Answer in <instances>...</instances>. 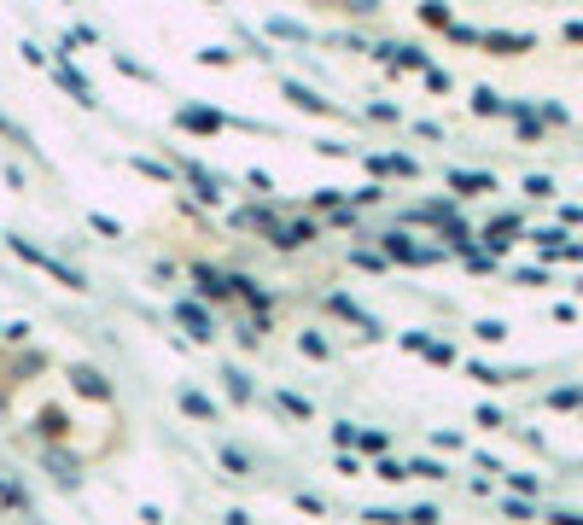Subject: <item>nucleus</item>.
I'll return each instance as SVG.
<instances>
[{"instance_id": "1", "label": "nucleus", "mask_w": 583, "mask_h": 525, "mask_svg": "<svg viewBox=\"0 0 583 525\" xmlns=\"http://www.w3.org/2000/svg\"><path fill=\"white\" fill-rule=\"evenodd\" d=\"M321 240V222L315 216H292V222H275L269 228V245L275 251H304V245H315Z\"/></svg>"}, {"instance_id": "2", "label": "nucleus", "mask_w": 583, "mask_h": 525, "mask_svg": "<svg viewBox=\"0 0 583 525\" xmlns=\"http://www.w3.org/2000/svg\"><path fill=\"white\" fill-rule=\"evenodd\" d=\"M65 380H70V391H76V397H88V403H111V380H105L94 362H76Z\"/></svg>"}, {"instance_id": "3", "label": "nucleus", "mask_w": 583, "mask_h": 525, "mask_svg": "<svg viewBox=\"0 0 583 525\" xmlns=\"http://www.w3.org/2000/svg\"><path fill=\"white\" fill-rule=\"evenodd\" d=\"M181 175H187V187H193V199L199 205H222V181L205 170V164H193V158H181Z\"/></svg>"}, {"instance_id": "4", "label": "nucleus", "mask_w": 583, "mask_h": 525, "mask_svg": "<svg viewBox=\"0 0 583 525\" xmlns=\"http://www.w3.org/2000/svg\"><path fill=\"white\" fill-rule=\"evenodd\" d=\"M175 123H181V129H193V135H222V129H228V117H222V111H210V105H181V111H175Z\"/></svg>"}, {"instance_id": "5", "label": "nucleus", "mask_w": 583, "mask_h": 525, "mask_svg": "<svg viewBox=\"0 0 583 525\" xmlns=\"http://www.w3.org/2000/svg\"><path fill=\"white\" fill-rule=\"evenodd\" d=\"M187 280H193L205 298H216V304H228V298H234V292H228V269H216V263H193Z\"/></svg>"}, {"instance_id": "6", "label": "nucleus", "mask_w": 583, "mask_h": 525, "mask_svg": "<svg viewBox=\"0 0 583 525\" xmlns=\"http://www.w3.org/2000/svg\"><path fill=\"white\" fill-rule=\"evenodd\" d=\"M175 321H181V327H187L199 345H205V339H216V321H210V310H205V304H193V298H181V304H175Z\"/></svg>"}, {"instance_id": "7", "label": "nucleus", "mask_w": 583, "mask_h": 525, "mask_svg": "<svg viewBox=\"0 0 583 525\" xmlns=\"http://www.w3.org/2000/svg\"><path fill=\"white\" fill-rule=\"evenodd\" d=\"M228 222L245 228V234H269V228L280 222V210L275 205H240V210H228Z\"/></svg>"}, {"instance_id": "8", "label": "nucleus", "mask_w": 583, "mask_h": 525, "mask_svg": "<svg viewBox=\"0 0 583 525\" xmlns=\"http://www.w3.org/2000/svg\"><path fill=\"white\" fill-rule=\"evenodd\" d=\"M280 94L298 105V111H309V117H333V111H339L333 100H321V94H315V88H304V82H280Z\"/></svg>"}, {"instance_id": "9", "label": "nucleus", "mask_w": 583, "mask_h": 525, "mask_svg": "<svg viewBox=\"0 0 583 525\" xmlns=\"http://www.w3.org/2000/svg\"><path fill=\"white\" fill-rule=\"evenodd\" d=\"M327 310H333V315H344V321H356V327H362L368 339H385V327H379V321H374L368 310H362V304H350L344 292H333V298H327Z\"/></svg>"}, {"instance_id": "10", "label": "nucleus", "mask_w": 583, "mask_h": 525, "mask_svg": "<svg viewBox=\"0 0 583 525\" xmlns=\"http://www.w3.org/2000/svg\"><path fill=\"white\" fill-rule=\"evenodd\" d=\"M53 82H59L65 94H76V105H100V100H94V88L82 82V70L70 65V59H59V65H53Z\"/></svg>"}, {"instance_id": "11", "label": "nucleus", "mask_w": 583, "mask_h": 525, "mask_svg": "<svg viewBox=\"0 0 583 525\" xmlns=\"http://www.w3.org/2000/svg\"><path fill=\"white\" fill-rule=\"evenodd\" d=\"M379 251H385L391 263H432V257H438V251H420L409 234H385V245H379Z\"/></svg>"}, {"instance_id": "12", "label": "nucleus", "mask_w": 583, "mask_h": 525, "mask_svg": "<svg viewBox=\"0 0 583 525\" xmlns=\"http://www.w3.org/2000/svg\"><path fill=\"white\" fill-rule=\"evenodd\" d=\"M41 269H47V275L59 280V286H70V292H88V280H82V269H70L65 257H53V251L41 257Z\"/></svg>"}, {"instance_id": "13", "label": "nucleus", "mask_w": 583, "mask_h": 525, "mask_svg": "<svg viewBox=\"0 0 583 525\" xmlns=\"http://www.w3.org/2000/svg\"><path fill=\"white\" fill-rule=\"evenodd\" d=\"M222 385H228V397H234V403H251V397H257V385H251V374H245L240 362H228V368H222Z\"/></svg>"}, {"instance_id": "14", "label": "nucleus", "mask_w": 583, "mask_h": 525, "mask_svg": "<svg viewBox=\"0 0 583 525\" xmlns=\"http://www.w3.org/2000/svg\"><path fill=\"white\" fill-rule=\"evenodd\" d=\"M41 467H47V473H59V485H65V490H76V461H70L65 450H53V444H47V450H41Z\"/></svg>"}, {"instance_id": "15", "label": "nucleus", "mask_w": 583, "mask_h": 525, "mask_svg": "<svg viewBox=\"0 0 583 525\" xmlns=\"http://www.w3.org/2000/svg\"><path fill=\"white\" fill-rule=\"evenodd\" d=\"M35 432H41V438H53V444H59V438H65V432H70V415H65V409H53V403H47V409H41V415H35Z\"/></svg>"}, {"instance_id": "16", "label": "nucleus", "mask_w": 583, "mask_h": 525, "mask_svg": "<svg viewBox=\"0 0 583 525\" xmlns=\"http://www.w3.org/2000/svg\"><path fill=\"white\" fill-rule=\"evenodd\" d=\"M275 409L292 420H315V403L309 397H298V391H275Z\"/></svg>"}, {"instance_id": "17", "label": "nucleus", "mask_w": 583, "mask_h": 525, "mask_svg": "<svg viewBox=\"0 0 583 525\" xmlns=\"http://www.w3.org/2000/svg\"><path fill=\"white\" fill-rule=\"evenodd\" d=\"M484 47H496V53H531V35H508V30H490L479 35Z\"/></svg>"}, {"instance_id": "18", "label": "nucleus", "mask_w": 583, "mask_h": 525, "mask_svg": "<svg viewBox=\"0 0 583 525\" xmlns=\"http://www.w3.org/2000/svg\"><path fill=\"white\" fill-rule=\"evenodd\" d=\"M181 415H193V420H216V403H210L205 391H181Z\"/></svg>"}, {"instance_id": "19", "label": "nucleus", "mask_w": 583, "mask_h": 525, "mask_svg": "<svg viewBox=\"0 0 583 525\" xmlns=\"http://www.w3.org/2000/svg\"><path fill=\"white\" fill-rule=\"evenodd\" d=\"M449 187H455V193H490L496 181H490V175H467V170H449Z\"/></svg>"}, {"instance_id": "20", "label": "nucleus", "mask_w": 583, "mask_h": 525, "mask_svg": "<svg viewBox=\"0 0 583 525\" xmlns=\"http://www.w3.org/2000/svg\"><path fill=\"white\" fill-rule=\"evenodd\" d=\"M298 350H304L309 362H333V345H327L321 333H298Z\"/></svg>"}, {"instance_id": "21", "label": "nucleus", "mask_w": 583, "mask_h": 525, "mask_svg": "<svg viewBox=\"0 0 583 525\" xmlns=\"http://www.w3.org/2000/svg\"><path fill=\"white\" fill-rule=\"evenodd\" d=\"M374 473L385 479V485H403V479H409V467H403V461H391V455H374Z\"/></svg>"}, {"instance_id": "22", "label": "nucleus", "mask_w": 583, "mask_h": 525, "mask_svg": "<svg viewBox=\"0 0 583 525\" xmlns=\"http://www.w3.org/2000/svg\"><path fill=\"white\" fill-rule=\"evenodd\" d=\"M420 24H432V30H449V6H444V0H420Z\"/></svg>"}, {"instance_id": "23", "label": "nucleus", "mask_w": 583, "mask_h": 525, "mask_svg": "<svg viewBox=\"0 0 583 525\" xmlns=\"http://www.w3.org/2000/svg\"><path fill=\"white\" fill-rule=\"evenodd\" d=\"M269 35H275V41H309V30L298 24V18H275V24H269Z\"/></svg>"}, {"instance_id": "24", "label": "nucleus", "mask_w": 583, "mask_h": 525, "mask_svg": "<svg viewBox=\"0 0 583 525\" xmlns=\"http://www.w3.org/2000/svg\"><path fill=\"white\" fill-rule=\"evenodd\" d=\"M374 175H414V158H368Z\"/></svg>"}, {"instance_id": "25", "label": "nucleus", "mask_w": 583, "mask_h": 525, "mask_svg": "<svg viewBox=\"0 0 583 525\" xmlns=\"http://www.w3.org/2000/svg\"><path fill=\"white\" fill-rule=\"evenodd\" d=\"M473 111H479V117H496V111H508V105H502V94H490V88H473Z\"/></svg>"}, {"instance_id": "26", "label": "nucleus", "mask_w": 583, "mask_h": 525, "mask_svg": "<svg viewBox=\"0 0 583 525\" xmlns=\"http://www.w3.org/2000/svg\"><path fill=\"white\" fill-rule=\"evenodd\" d=\"M350 263H356V269H368V275H379V269H385L391 257H385V251H368V245H362V251H350Z\"/></svg>"}, {"instance_id": "27", "label": "nucleus", "mask_w": 583, "mask_h": 525, "mask_svg": "<svg viewBox=\"0 0 583 525\" xmlns=\"http://www.w3.org/2000/svg\"><path fill=\"white\" fill-rule=\"evenodd\" d=\"M0 502H12L18 514H30V508H35L30 496H24V485H12V479H0Z\"/></svg>"}, {"instance_id": "28", "label": "nucleus", "mask_w": 583, "mask_h": 525, "mask_svg": "<svg viewBox=\"0 0 583 525\" xmlns=\"http://www.w3.org/2000/svg\"><path fill=\"white\" fill-rule=\"evenodd\" d=\"M391 65H403V70H426V53H420V47H403V41H397V59H391Z\"/></svg>"}, {"instance_id": "29", "label": "nucleus", "mask_w": 583, "mask_h": 525, "mask_svg": "<svg viewBox=\"0 0 583 525\" xmlns=\"http://www.w3.org/2000/svg\"><path fill=\"white\" fill-rule=\"evenodd\" d=\"M222 467H228V473H251V455L234 450V444H222Z\"/></svg>"}, {"instance_id": "30", "label": "nucleus", "mask_w": 583, "mask_h": 525, "mask_svg": "<svg viewBox=\"0 0 583 525\" xmlns=\"http://www.w3.org/2000/svg\"><path fill=\"white\" fill-rule=\"evenodd\" d=\"M117 70L135 76V82H152V65H140V59H129V53H117Z\"/></svg>"}, {"instance_id": "31", "label": "nucleus", "mask_w": 583, "mask_h": 525, "mask_svg": "<svg viewBox=\"0 0 583 525\" xmlns=\"http://www.w3.org/2000/svg\"><path fill=\"white\" fill-rule=\"evenodd\" d=\"M385 444H391L385 432H356V450H368V455H385Z\"/></svg>"}, {"instance_id": "32", "label": "nucleus", "mask_w": 583, "mask_h": 525, "mask_svg": "<svg viewBox=\"0 0 583 525\" xmlns=\"http://www.w3.org/2000/svg\"><path fill=\"white\" fill-rule=\"evenodd\" d=\"M473 333H479L484 345H502V339H508V327H502V321H479Z\"/></svg>"}, {"instance_id": "33", "label": "nucleus", "mask_w": 583, "mask_h": 525, "mask_svg": "<svg viewBox=\"0 0 583 525\" xmlns=\"http://www.w3.org/2000/svg\"><path fill=\"white\" fill-rule=\"evenodd\" d=\"M379 199H385V187H356V193H350V205H356V210L379 205Z\"/></svg>"}, {"instance_id": "34", "label": "nucleus", "mask_w": 583, "mask_h": 525, "mask_svg": "<svg viewBox=\"0 0 583 525\" xmlns=\"http://www.w3.org/2000/svg\"><path fill=\"white\" fill-rule=\"evenodd\" d=\"M420 76H426V88H432V94H449V70L426 65V70H420Z\"/></svg>"}, {"instance_id": "35", "label": "nucleus", "mask_w": 583, "mask_h": 525, "mask_svg": "<svg viewBox=\"0 0 583 525\" xmlns=\"http://www.w3.org/2000/svg\"><path fill=\"white\" fill-rule=\"evenodd\" d=\"M140 175H158V181H170V164H158V158H129Z\"/></svg>"}, {"instance_id": "36", "label": "nucleus", "mask_w": 583, "mask_h": 525, "mask_svg": "<svg viewBox=\"0 0 583 525\" xmlns=\"http://www.w3.org/2000/svg\"><path fill=\"white\" fill-rule=\"evenodd\" d=\"M199 65H216V70H222V65H234V53H228V47H205V53H199Z\"/></svg>"}, {"instance_id": "37", "label": "nucleus", "mask_w": 583, "mask_h": 525, "mask_svg": "<svg viewBox=\"0 0 583 525\" xmlns=\"http://www.w3.org/2000/svg\"><path fill=\"white\" fill-rule=\"evenodd\" d=\"M70 47H100V30H88V24H76V30H70Z\"/></svg>"}, {"instance_id": "38", "label": "nucleus", "mask_w": 583, "mask_h": 525, "mask_svg": "<svg viewBox=\"0 0 583 525\" xmlns=\"http://www.w3.org/2000/svg\"><path fill=\"white\" fill-rule=\"evenodd\" d=\"M333 444H339V450L356 444V426H350V420H333Z\"/></svg>"}, {"instance_id": "39", "label": "nucleus", "mask_w": 583, "mask_h": 525, "mask_svg": "<svg viewBox=\"0 0 583 525\" xmlns=\"http://www.w3.org/2000/svg\"><path fill=\"white\" fill-rule=\"evenodd\" d=\"M309 205H315V210H333V205H344V193H333V187H321V193H315Z\"/></svg>"}, {"instance_id": "40", "label": "nucleus", "mask_w": 583, "mask_h": 525, "mask_svg": "<svg viewBox=\"0 0 583 525\" xmlns=\"http://www.w3.org/2000/svg\"><path fill=\"white\" fill-rule=\"evenodd\" d=\"M368 117H374V123H397V105H385V100H374V105H368Z\"/></svg>"}, {"instance_id": "41", "label": "nucleus", "mask_w": 583, "mask_h": 525, "mask_svg": "<svg viewBox=\"0 0 583 525\" xmlns=\"http://www.w3.org/2000/svg\"><path fill=\"white\" fill-rule=\"evenodd\" d=\"M473 380H484V385H508V374H496V368H484V362H473Z\"/></svg>"}, {"instance_id": "42", "label": "nucleus", "mask_w": 583, "mask_h": 525, "mask_svg": "<svg viewBox=\"0 0 583 525\" xmlns=\"http://www.w3.org/2000/svg\"><path fill=\"white\" fill-rule=\"evenodd\" d=\"M525 193H537V199H549V193H554V181H549V175H531V181H525Z\"/></svg>"}, {"instance_id": "43", "label": "nucleus", "mask_w": 583, "mask_h": 525, "mask_svg": "<svg viewBox=\"0 0 583 525\" xmlns=\"http://www.w3.org/2000/svg\"><path fill=\"white\" fill-rule=\"evenodd\" d=\"M94 234H105V240H117V234H123V222H111V216H94Z\"/></svg>"}, {"instance_id": "44", "label": "nucleus", "mask_w": 583, "mask_h": 525, "mask_svg": "<svg viewBox=\"0 0 583 525\" xmlns=\"http://www.w3.org/2000/svg\"><path fill=\"white\" fill-rule=\"evenodd\" d=\"M245 181H251V187H263V193H275V175H269V170H245Z\"/></svg>"}, {"instance_id": "45", "label": "nucleus", "mask_w": 583, "mask_h": 525, "mask_svg": "<svg viewBox=\"0 0 583 525\" xmlns=\"http://www.w3.org/2000/svg\"><path fill=\"white\" fill-rule=\"evenodd\" d=\"M350 12H356V18H374V12H379V0H350Z\"/></svg>"}, {"instance_id": "46", "label": "nucleus", "mask_w": 583, "mask_h": 525, "mask_svg": "<svg viewBox=\"0 0 583 525\" xmlns=\"http://www.w3.org/2000/svg\"><path fill=\"white\" fill-rule=\"evenodd\" d=\"M0 135H6V140H18V146H24V129H12L6 117H0Z\"/></svg>"}, {"instance_id": "47", "label": "nucleus", "mask_w": 583, "mask_h": 525, "mask_svg": "<svg viewBox=\"0 0 583 525\" xmlns=\"http://www.w3.org/2000/svg\"><path fill=\"white\" fill-rule=\"evenodd\" d=\"M59 6H70V0H59Z\"/></svg>"}]
</instances>
